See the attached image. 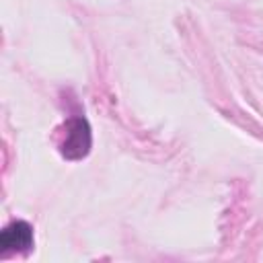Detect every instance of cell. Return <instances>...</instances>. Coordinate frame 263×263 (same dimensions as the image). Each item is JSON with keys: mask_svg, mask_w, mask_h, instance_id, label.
Listing matches in <instances>:
<instances>
[{"mask_svg": "<svg viewBox=\"0 0 263 263\" xmlns=\"http://www.w3.org/2000/svg\"><path fill=\"white\" fill-rule=\"evenodd\" d=\"M58 148L64 158L76 160L88 154L90 150V127L84 117H72L55 134Z\"/></svg>", "mask_w": 263, "mask_h": 263, "instance_id": "6da1fadb", "label": "cell"}, {"mask_svg": "<svg viewBox=\"0 0 263 263\" xmlns=\"http://www.w3.org/2000/svg\"><path fill=\"white\" fill-rule=\"evenodd\" d=\"M0 247H2L4 255H8V253H27L33 247V228L23 220H16V222L8 224L0 234Z\"/></svg>", "mask_w": 263, "mask_h": 263, "instance_id": "7a4b0ae2", "label": "cell"}]
</instances>
